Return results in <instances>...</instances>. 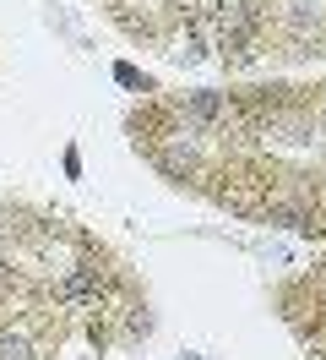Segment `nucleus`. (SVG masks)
Here are the masks:
<instances>
[{
	"label": "nucleus",
	"instance_id": "obj_1",
	"mask_svg": "<svg viewBox=\"0 0 326 360\" xmlns=\"http://www.w3.org/2000/svg\"><path fill=\"white\" fill-rule=\"evenodd\" d=\"M0 360H33V355H27V344H22V338L6 333V338H0Z\"/></svg>",
	"mask_w": 326,
	"mask_h": 360
}]
</instances>
